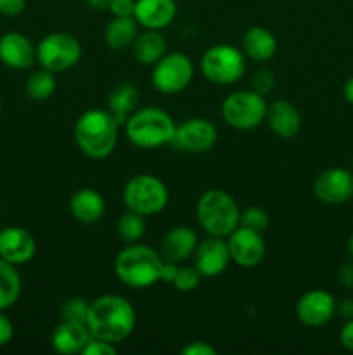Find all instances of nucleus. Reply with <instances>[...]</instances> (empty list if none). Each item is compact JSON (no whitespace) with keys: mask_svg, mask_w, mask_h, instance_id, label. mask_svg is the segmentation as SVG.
I'll list each match as a JSON object with an SVG mask.
<instances>
[{"mask_svg":"<svg viewBox=\"0 0 353 355\" xmlns=\"http://www.w3.org/2000/svg\"><path fill=\"white\" fill-rule=\"evenodd\" d=\"M239 210L234 198L224 189H208L196 203V218L208 236L228 238L239 227Z\"/></svg>","mask_w":353,"mask_h":355,"instance_id":"5","label":"nucleus"},{"mask_svg":"<svg viewBox=\"0 0 353 355\" xmlns=\"http://www.w3.org/2000/svg\"><path fill=\"white\" fill-rule=\"evenodd\" d=\"M116 234L127 245L138 243L145 234V217L137 211L127 210L116 222Z\"/></svg>","mask_w":353,"mask_h":355,"instance_id":"29","label":"nucleus"},{"mask_svg":"<svg viewBox=\"0 0 353 355\" xmlns=\"http://www.w3.org/2000/svg\"><path fill=\"white\" fill-rule=\"evenodd\" d=\"M92 338L85 322L61 321L51 336L52 349L62 355L82 354L83 347Z\"/></svg>","mask_w":353,"mask_h":355,"instance_id":"22","label":"nucleus"},{"mask_svg":"<svg viewBox=\"0 0 353 355\" xmlns=\"http://www.w3.org/2000/svg\"><path fill=\"white\" fill-rule=\"evenodd\" d=\"M138 104V89L132 83H118L107 96V110L111 111L120 127H123L127 118L137 110Z\"/></svg>","mask_w":353,"mask_h":355,"instance_id":"25","label":"nucleus"},{"mask_svg":"<svg viewBox=\"0 0 353 355\" xmlns=\"http://www.w3.org/2000/svg\"><path fill=\"white\" fill-rule=\"evenodd\" d=\"M176 16L175 0H135L134 17L144 30H165Z\"/></svg>","mask_w":353,"mask_h":355,"instance_id":"18","label":"nucleus"},{"mask_svg":"<svg viewBox=\"0 0 353 355\" xmlns=\"http://www.w3.org/2000/svg\"><path fill=\"white\" fill-rule=\"evenodd\" d=\"M85 324L92 338L120 345L134 333L137 312L134 305L121 295H100L99 298L90 302Z\"/></svg>","mask_w":353,"mask_h":355,"instance_id":"1","label":"nucleus"},{"mask_svg":"<svg viewBox=\"0 0 353 355\" xmlns=\"http://www.w3.org/2000/svg\"><path fill=\"white\" fill-rule=\"evenodd\" d=\"M265 96L255 90H235L228 94L220 107L221 118L228 127L235 130H253L265 121L266 116Z\"/></svg>","mask_w":353,"mask_h":355,"instance_id":"7","label":"nucleus"},{"mask_svg":"<svg viewBox=\"0 0 353 355\" xmlns=\"http://www.w3.org/2000/svg\"><path fill=\"white\" fill-rule=\"evenodd\" d=\"M343 96H345L346 103L353 106V76H350L345 85H343Z\"/></svg>","mask_w":353,"mask_h":355,"instance_id":"43","label":"nucleus"},{"mask_svg":"<svg viewBox=\"0 0 353 355\" xmlns=\"http://www.w3.org/2000/svg\"><path fill=\"white\" fill-rule=\"evenodd\" d=\"M339 343L345 347L346 350L353 352V319L345 322V326L339 331Z\"/></svg>","mask_w":353,"mask_h":355,"instance_id":"41","label":"nucleus"},{"mask_svg":"<svg viewBox=\"0 0 353 355\" xmlns=\"http://www.w3.org/2000/svg\"><path fill=\"white\" fill-rule=\"evenodd\" d=\"M314 194L324 205H343L353 198V172L332 166L314 180Z\"/></svg>","mask_w":353,"mask_h":355,"instance_id":"12","label":"nucleus"},{"mask_svg":"<svg viewBox=\"0 0 353 355\" xmlns=\"http://www.w3.org/2000/svg\"><path fill=\"white\" fill-rule=\"evenodd\" d=\"M346 252H348V255L353 259V232L348 238V243H346Z\"/></svg>","mask_w":353,"mask_h":355,"instance_id":"45","label":"nucleus"},{"mask_svg":"<svg viewBox=\"0 0 353 355\" xmlns=\"http://www.w3.org/2000/svg\"><path fill=\"white\" fill-rule=\"evenodd\" d=\"M166 38L159 30H144L135 37L132 54L138 64L152 66L166 54Z\"/></svg>","mask_w":353,"mask_h":355,"instance_id":"24","label":"nucleus"},{"mask_svg":"<svg viewBox=\"0 0 353 355\" xmlns=\"http://www.w3.org/2000/svg\"><path fill=\"white\" fill-rule=\"evenodd\" d=\"M197 234L194 229L187 225H175L170 229L161 239V257L163 260L182 263L194 255L197 246Z\"/></svg>","mask_w":353,"mask_h":355,"instance_id":"20","label":"nucleus"},{"mask_svg":"<svg viewBox=\"0 0 353 355\" xmlns=\"http://www.w3.org/2000/svg\"><path fill=\"white\" fill-rule=\"evenodd\" d=\"M170 193L166 184L151 173H137L123 187V203L127 210L144 217L158 215L168 207Z\"/></svg>","mask_w":353,"mask_h":355,"instance_id":"6","label":"nucleus"},{"mask_svg":"<svg viewBox=\"0 0 353 355\" xmlns=\"http://www.w3.org/2000/svg\"><path fill=\"white\" fill-rule=\"evenodd\" d=\"M336 314L346 321L353 319V298H343L339 304H336Z\"/></svg>","mask_w":353,"mask_h":355,"instance_id":"42","label":"nucleus"},{"mask_svg":"<svg viewBox=\"0 0 353 355\" xmlns=\"http://www.w3.org/2000/svg\"><path fill=\"white\" fill-rule=\"evenodd\" d=\"M242 52L253 61L265 62L277 52V38L270 30L263 26H251L242 35Z\"/></svg>","mask_w":353,"mask_h":355,"instance_id":"23","label":"nucleus"},{"mask_svg":"<svg viewBox=\"0 0 353 355\" xmlns=\"http://www.w3.org/2000/svg\"><path fill=\"white\" fill-rule=\"evenodd\" d=\"M138 35V23L135 17H113L104 30V42L113 51H121L134 44Z\"/></svg>","mask_w":353,"mask_h":355,"instance_id":"26","label":"nucleus"},{"mask_svg":"<svg viewBox=\"0 0 353 355\" xmlns=\"http://www.w3.org/2000/svg\"><path fill=\"white\" fill-rule=\"evenodd\" d=\"M194 78V64L189 55L182 52H166L152 64L151 83L163 96L183 92Z\"/></svg>","mask_w":353,"mask_h":355,"instance_id":"10","label":"nucleus"},{"mask_svg":"<svg viewBox=\"0 0 353 355\" xmlns=\"http://www.w3.org/2000/svg\"><path fill=\"white\" fill-rule=\"evenodd\" d=\"M182 355H217V349H215L211 343L203 342V340H194V342H189L182 350H180Z\"/></svg>","mask_w":353,"mask_h":355,"instance_id":"35","label":"nucleus"},{"mask_svg":"<svg viewBox=\"0 0 353 355\" xmlns=\"http://www.w3.org/2000/svg\"><path fill=\"white\" fill-rule=\"evenodd\" d=\"M69 211L73 218L82 224H96L106 214V201L99 191L92 187H82L75 191L69 200Z\"/></svg>","mask_w":353,"mask_h":355,"instance_id":"21","label":"nucleus"},{"mask_svg":"<svg viewBox=\"0 0 353 355\" xmlns=\"http://www.w3.org/2000/svg\"><path fill=\"white\" fill-rule=\"evenodd\" d=\"M201 279H203V276H201V272L196 267L183 266L179 267V272H176L175 281H173V286L180 293H190V291H194L199 286Z\"/></svg>","mask_w":353,"mask_h":355,"instance_id":"32","label":"nucleus"},{"mask_svg":"<svg viewBox=\"0 0 353 355\" xmlns=\"http://www.w3.org/2000/svg\"><path fill=\"white\" fill-rule=\"evenodd\" d=\"M90 302H87L82 297H71L62 304L61 307V319L62 321H73V322H87V315H89Z\"/></svg>","mask_w":353,"mask_h":355,"instance_id":"31","label":"nucleus"},{"mask_svg":"<svg viewBox=\"0 0 353 355\" xmlns=\"http://www.w3.org/2000/svg\"><path fill=\"white\" fill-rule=\"evenodd\" d=\"M26 7V0H0V14L2 16H19Z\"/></svg>","mask_w":353,"mask_h":355,"instance_id":"38","label":"nucleus"},{"mask_svg":"<svg viewBox=\"0 0 353 355\" xmlns=\"http://www.w3.org/2000/svg\"><path fill=\"white\" fill-rule=\"evenodd\" d=\"M265 121L280 139H293L301 130V113L291 101L277 99L266 107Z\"/></svg>","mask_w":353,"mask_h":355,"instance_id":"19","label":"nucleus"},{"mask_svg":"<svg viewBox=\"0 0 353 355\" xmlns=\"http://www.w3.org/2000/svg\"><path fill=\"white\" fill-rule=\"evenodd\" d=\"M0 61L16 71L30 69L37 61V47L26 35L7 31L0 37Z\"/></svg>","mask_w":353,"mask_h":355,"instance_id":"17","label":"nucleus"},{"mask_svg":"<svg viewBox=\"0 0 353 355\" xmlns=\"http://www.w3.org/2000/svg\"><path fill=\"white\" fill-rule=\"evenodd\" d=\"M21 295V276L16 266L0 259V311L12 307Z\"/></svg>","mask_w":353,"mask_h":355,"instance_id":"27","label":"nucleus"},{"mask_svg":"<svg viewBox=\"0 0 353 355\" xmlns=\"http://www.w3.org/2000/svg\"><path fill=\"white\" fill-rule=\"evenodd\" d=\"M251 87L255 92L262 94V96H266V94L272 92L273 87H275V75H273L272 69L260 68L258 71L253 75Z\"/></svg>","mask_w":353,"mask_h":355,"instance_id":"33","label":"nucleus"},{"mask_svg":"<svg viewBox=\"0 0 353 355\" xmlns=\"http://www.w3.org/2000/svg\"><path fill=\"white\" fill-rule=\"evenodd\" d=\"M217 141L218 130L213 121H210L208 118L194 116L176 125L170 146L179 151L201 155V153L210 151L217 144Z\"/></svg>","mask_w":353,"mask_h":355,"instance_id":"11","label":"nucleus"},{"mask_svg":"<svg viewBox=\"0 0 353 355\" xmlns=\"http://www.w3.org/2000/svg\"><path fill=\"white\" fill-rule=\"evenodd\" d=\"M109 12L113 17H134L135 0H111Z\"/></svg>","mask_w":353,"mask_h":355,"instance_id":"37","label":"nucleus"},{"mask_svg":"<svg viewBox=\"0 0 353 355\" xmlns=\"http://www.w3.org/2000/svg\"><path fill=\"white\" fill-rule=\"evenodd\" d=\"M228 252H230V260L237 263L239 267L251 269L262 263L265 257L266 246L262 232L251 231L248 227L239 225L227 239Z\"/></svg>","mask_w":353,"mask_h":355,"instance_id":"14","label":"nucleus"},{"mask_svg":"<svg viewBox=\"0 0 353 355\" xmlns=\"http://www.w3.org/2000/svg\"><path fill=\"white\" fill-rule=\"evenodd\" d=\"M127 139L141 149H158L170 146L176 123L165 110L156 106L138 107L125 121Z\"/></svg>","mask_w":353,"mask_h":355,"instance_id":"4","label":"nucleus"},{"mask_svg":"<svg viewBox=\"0 0 353 355\" xmlns=\"http://www.w3.org/2000/svg\"><path fill=\"white\" fill-rule=\"evenodd\" d=\"M14 336V326L10 322V319L3 314V311H0V347L7 345V343L12 340Z\"/></svg>","mask_w":353,"mask_h":355,"instance_id":"39","label":"nucleus"},{"mask_svg":"<svg viewBox=\"0 0 353 355\" xmlns=\"http://www.w3.org/2000/svg\"><path fill=\"white\" fill-rule=\"evenodd\" d=\"M35 253H37V243L28 229L10 225L0 231V259L17 267L30 262Z\"/></svg>","mask_w":353,"mask_h":355,"instance_id":"16","label":"nucleus"},{"mask_svg":"<svg viewBox=\"0 0 353 355\" xmlns=\"http://www.w3.org/2000/svg\"><path fill=\"white\" fill-rule=\"evenodd\" d=\"M109 3L111 0H87V6L92 10H97V12H99V10L109 9Z\"/></svg>","mask_w":353,"mask_h":355,"instance_id":"44","label":"nucleus"},{"mask_svg":"<svg viewBox=\"0 0 353 355\" xmlns=\"http://www.w3.org/2000/svg\"><path fill=\"white\" fill-rule=\"evenodd\" d=\"M199 66L208 82L215 85H232L246 73V55L242 49L218 44L204 52Z\"/></svg>","mask_w":353,"mask_h":355,"instance_id":"8","label":"nucleus"},{"mask_svg":"<svg viewBox=\"0 0 353 355\" xmlns=\"http://www.w3.org/2000/svg\"><path fill=\"white\" fill-rule=\"evenodd\" d=\"M270 217L262 207H248L239 215V225L256 232H265L269 229Z\"/></svg>","mask_w":353,"mask_h":355,"instance_id":"30","label":"nucleus"},{"mask_svg":"<svg viewBox=\"0 0 353 355\" xmlns=\"http://www.w3.org/2000/svg\"><path fill=\"white\" fill-rule=\"evenodd\" d=\"M194 267L203 277H217L227 270L230 260V252L225 238L208 236L206 239L197 243L194 250Z\"/></svg>","mask_w":353,"mask_h":355,"instance_id":"15","label":"nucleus"},{"mask_svg":"<svg viewBox=\"0 0 353 355\" xmlns=\"http://www.w3.org/2000/svg\"><path fill=\"white\" fill-rule=\"evenodd\" d=\"M82 59V44L68 31H54L38 42L37 61L52 73H62L78 64Z\"/></svg>","mask_w":353,"mask_h":355,"instance_id":"9","label":"nucleus"},{"mask_svg":"<svg viewBox=\"0 0 353 355\" xmlns=\"http://www.w3.org/2000/svg\"><path fill=\"white\" fill-rule=\"evenodd\" d=\"M24 89H26L28 97L33 101L51 99L55 92L54 73L40 66V69H35V71L28 76Z\"/></svg>","mask_w":353,"mask_h":355,"instance_id":"28","label":"nucleus"},{"mask_svg":"<svg viewBox=\"0 0 353 355\" xmlns=\"http://www.w3.org/2000/svg\"><path fill=\"white\" fill-rule=\"evenodd\" d=\"M120 123L109 110H87L76 120L73 137L80 151L92 159H104L114 151Z\"/></svg>","mask_w":353,"mask_h":355,"instance_id":"2","label":"nucleus"},{"mask_svg":"<svg viewBox=\"0 0 353 355\" xmlns=\"http://www.w3.org/2000/svg\"><path fill=\"white\" fill-rule=\"evenodd\" d=\"M179 267H180L179 263L170 262V260H163L161 272H159V281L173 284V281H175V277H176V272H179Z\"/></svg>","mask_w":353,"mask_h":355,"instance_id":"40","label":"nucleus"},{"mask_svg":"<svg viewBox=\"0 0 353 355\" xmlns=\"http://www.w3.org/2000/svg\"><path fill=\"white\" fill-rule=\"evenodd\" d=\"M0 113H2V99H0Z\"/></svg>","mask_w":353,"mask_h":355,"instance_id":"46","label":"nucleus"},{"mask_svg":"<svg viewBox=\"0 0 353 355\" xmlns=\"http://www.w3.org/2000/svg\"><path fill=\"white\" fill-rule=\"evenodd\" d=\"M163 257L154 248L132 243L114 259V274L118 281L134 290H145L159 281Z\"/></svg>","mask_w":353,"mask_h":355,"instance_id":"3","label":"nucleus"},{"mask_svg":"<svg viewBox=\"0 0 353 355\" xmlns=\"http://www.w3.org/2000/svg\"><path fill=\"white\" fill-rule=\"evenodd\" d=\"M83 355H116V345L107 343L104 340L90 338L82 350Z\"/></svg>","mask_w":353,"mask_h":355,"instance_id":"34","label":"nucleus"},{"mask_svg":"<svg viewBox=\"0 0 353 355\" xmlns=\"http://www.w3.org/2000/svg\"><path fill=\"white\" fill-rule=\"evenodd\" d=\"M336 279H338L339 286H343L345 290H353V259L345 260V262L338 267Z\"/></svg>","mask_w":353,"mask_h":355,"instance_id":"36","label":"nucleus"},{"mask_svg":"<svg viewBox=\"0 0 353 355\" xmlns=\"http://www.w3.org/2000/svg\"><path fill=\"white\" fill-rule=\"evenodd\" d=\"M294 312L301 324L308 326V328H320L334 318L336 300L325 290L305 291L298 298Z\"/></svg>","mask_w":353,"mask_h":355,"instance_id":"13","label":"nucleus"}]
</instances>
